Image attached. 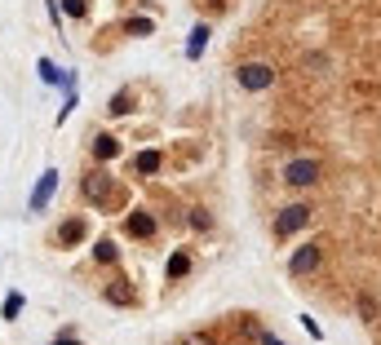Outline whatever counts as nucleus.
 Instances as JSON below:
<instances>
[{
    "mask_svg": "<svg viewBox=\"0 0 381 345\" xmlns=\"http://www.w3.org/2000/svg\"><path fill=\"white\" fill-rule=\"evenodd\" d=\"M151 18H129V36H151Z\"/></svg>",
    "mask_w": 381,
    "mask_h": 345,
    "instance_id": "obj_18",
    "label": "nucleus"
},
{
    "mask_svg": "<svg viewBox=\"0 0 381 345\" xmlns=\"http://www.w3.org/2000/svg\"><path fill=\"white\" fill-rule=\"evenodd\" d=\"M315 266H320V248H315V243L297 248V253H293V261H288V270H293V274H310Z\"/></svg>",
    "mask_w": 381,
    "mask_h": 345,
    "instance_id": "obj_6",
    "label": "nucleus"
},
{
    "mask_svg": "<svg viewBox=\"0 0 381 345\" xmlns=\"http://www.w3.org/2000/svg\"><path fill=\"white\" fill-rule=\"evenodd\" d=\"M235 80H240V89L262 93V89L275 85V67H271V62H244V67L235 71Z\"/></svg>",
    "mask_w": 381,
    "mask_h": 345,
    "instance_id": "obj_1",
    "label": "nucleus"
},
{
    "mask_svg": "<svg viewBox=\"0 0 381 345\" xmlns=\"http://www.w3.org/2000/svg\"><path fill=\"white\" fill-rule=\"evenodd\" d=\"M191 226H195V230H209V226H213V217H209L204 208H195V212H191Z\"/></svg>",
    "mask_w": 381,
    "mask_h": 345,
    "instance_id": "obj_19",
    "label": "nucleus"
},
{
    "mask_svg": "<svg viewBox=\"0 0 381 345\" xmlns=\"http://www.w3.org/2000/svg\"><path fill=\"white\" fill-rule=\"evenodd\" d=\"M115 151H120V142H115L111 133H98V138H93V155H98V159H115Z\"/></svg>",
    "mask_w": 381,
    "mask_h": 345,
    "instance_id": "obj_9",
    "label": "nucleus"
},
{
    "mask_svg": "<svg viewBox=\"0 0 381 345\" xmlns=\"http://www.w3.org/2000/svg\"><path fill=\"white\" fill-rule=\"evenodd\" d=\"M85 195L93 204H111V177L107 173H89L85 177Z\"/></svg>",
    "mask_w": 381,
    "mask_h": 345,
    "instance_id": "obj_5",
    "label": "nucleus"
},
{
    "mask_svg": "<svg viewBox=\"0 0 381 345\" xmlns=\"http://www.w3.org/2000/svg\"><path fill=\"white\" fill-rule=\"evenodd\" d=\"M204 44H209V27L200 23V27H195V31H191V44H187V58H200V54H204Z\"/></svg>",
    "mask_w": 381,
    "mask_h": 345,
    "instance_id": "obj_10",
    "label": "nucleus"
},
{
    "mask_svg": "<svg viewBox=\"0 0 381 345\" xmlns=\"http://www.w3.org/2000/svg\"><path fill=\"white\" fill-rule=\"evenodd\" d=\"M93 257L102 261V266H111V261H115V243H111V239H102V243H93Z\"/></svg>",
    "mask_w": 381,
    "mask_h": 345,
    "instance_id": "obj_16",
    "label": "nucleus"
},
{
    "mask_svg": "<svg viewBox=\"0 0 381 345\" xmlns=\"http://www.w3.org/2000/svg\"><path fill=\"white\" fill-rule=\"evenodd\" d=\"M187 345H209V337H191V341H187Z\"/></svg>",
    "mask_w": 381,
    "mask_h": 345,
    "instance_id": "obj_22",
    "label": "nucleus"
},
{
    "mask_svg": "<svg viewBox=\"0 0 381 345\" xmlns=\"http://www.w3.org/2000/svg\"><path fill=\"white\" fill-rule=\"evenodd\" d=\"M107 301H111V305H134V292H129L124 284H111V292H107Z\"/></svg>",
    "mask_w": 381,
    "mask_h": 345,
    "instance_id": "obj_14",
    "label": "nucleus"
},
{
    "mask_svg": "<svg viewBox=\"0 0 381 345\" xmlns=\"http://www.w3.org/2000/svg\"><path fill=\"white\" fill-rule=\"evenodd\" d=\"M85 235H89V226H85V222L76 217V222H67V226L58 230V243H62V248H76V243L85 239Z\"/></svg>",
    "mask_w": 381,
    "mask_h": 345,
    "instance_id": "obj_8",
    "label": "nucleus"
},
{
    "mask_svg": "<svg viewBox=\"0 0 381 345\" xmlns=\"http://www.w3.org/2000/svg\"><path fill=\"white\" fill-rule=\"evenodd\" d=\"M129 111H134V93L120 89V93L111 97V115H129Z\"/></svg>",
    "mask_w": 381,
    "mask_h": 345,
    "instance_id": "obj_11",
    "label": "nucleus"
},
{
    "mask_svg": "<svg viewBox=\"0 0 381 345\" xmlns=\"http://www.w3.org/2000/svg\"><path fill=\"white\" fill-rule=\"evenodd\" d=\"M54 345H80V341H76V337H58Z\"/></svg>",
    "mask_w": 381,
    "mask_h": 345,
    "instance_id": "obj_21",
    "label": "nucleus"
},
{
    "mask_svg": "<svg viewBox=\"0 0 381 345\" xmlns=\"http://www.w3.org/2000/svg\"><path fill=\"white\" fill-rule=\"evenodd\" d=\"M187 270H191V257H187V253H173V257H169V279H182Z\"/></svg>",
    "mask_w": 381,
    "mask_h": 345,
    "instance_id": "obj_13",
    "label": "nucleus"
},
{
    "mask_svg": "<svg viewBox=\"0 0 381 345\" xmlns=\"http://www.w3.org/2000/svg\"><path fill=\"white\" fill-rule=\"evenodd\" d=\"M54 190H58V169H45L40 173V182H36V195H31V212H45V204L54 200Z\"/></svg>",
    "mask_w": 381,
    "mask_h": 345,
    "instance_id": "obj_4",
    "label": "nucleus"
},
{
    "mask_svg": "<svg viewBox=\"0 0 381 345\" xmlns=\"http://www.w3.org/2000/svg\"><path fill=\"white\" fill-rule=\"evenodd\" d=\"M320 159H288L284 164V186H315L320 182Z\"/></svg>",
    "mask_w": 381,
    "mask_h": 345,
    "instance_id": "obj_2",
    "label": "nucleus"
},
{
    "mask_svg": "<svg viewBox=\"0 0 381 345\" xmlns=\"http://www.w3.org/2000/svg\"><path fill=\"white\" fill-rule=\"evenodd\" d=\"M62 5V13H71V18H85L89 13V0H58Z\"/></svg>",
    "mask_w": 381,
    "mask_h": 345,
    "instance_id": "obj_15",
    "label": "nucleus"
},
{
    "mask_svg": "<svg viewBox=\"0 0 381 345\" xmlns=\"http://www.w3.org/2000/svg\"><path fill=\"white\" fill-rule=\"evenodd\" d=\"M262 345H284L279 337H271V332H262Z\"/></svg>",
    "mask_w": 381,
    "mask_h": 345,
    "instance_id": "obj_20",
    "label": "nucleus"
},
{
    "mask_svg": "<svg viewBox=\"0 0 381 345\" xmlns=\"http://www.w3.org/2000/svg\"><path fill=\"white\" fill-rule=\"evenodd\" d=\"M156 169H160V151H142V155H138V173L151 177Z\"/></svg>",
    "mask_w": 381,
    "mask_h": 345,
    "instance_id": "obj_12",
    "label": "nucleus"
},
{
    "mask_svg": "<svg viewBox=\"0 0 381 345\" xmlns=\"http://www.w3.org/2000/svg\"><path fill=\"white\" fill-rule=\"evenodd\" d=\"M18 310H23V297H18V292H9V297H5V310H0V315H5V319H18Z\"/></svg>",
    "mask_w": 381,
    "mask_h": 345,
    "instance_id": "obj_17",
    "label": "nucleus"
},
{
    "mask_svg": "<svg viewBox=\"0 0 381 345\" xmlns=\"http://www.w3.org/2000/svg\"><path fill=\"white\" fill-rule=\"evenodd\" d=\"M310 222V208L306 204H288L284 212H279V222H275V235H297V230H306Z\"/></svg>",
    "mask_w": 381,
    "mask_h": 345,
    "instance_id": "obj_3",
    "label": "nucleus"
},
{
    "mask_svg": "<svg viewBox=\"0 0 381 345\" xmlns=\"http://www.w3.org/2000/svg\"><path fill=\"white\" fill-rule=\"evenodd\" d=\"M124 230H129L134 239H151V235H156V217H151V212H129Z\"/></svg>",
    "mask_w": 381,
    "mask_h": 345,
    "instance_id": "obj_7",
    "label": "nucleus"
}]
</instances>
